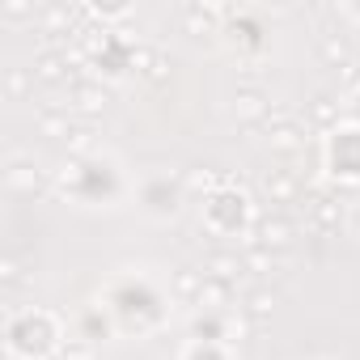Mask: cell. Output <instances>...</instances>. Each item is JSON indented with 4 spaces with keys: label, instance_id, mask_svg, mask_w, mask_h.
<instances>
[{
    "label": "cell",
    "instance_id": "cell-1",
    "mask_svg": "<svg viewBox=\"0 0 360 360\" xmlns=\"http://www.w3.org/2000/svg\"><path fill=\"white\" fill-rule=\"evenodd\" d=\"M335 161H339L343 174H360V136H356V131L339 136V144H335Z\"/></svg>",
    "mask_w": 360,
    "mask_h": 360
},
{
    "label": "cell",
    "instance_id": "cell-2",
    "mask_svg": "<svg viewBox=\"0 0 360 360\" xmlns=\"http://www.w3.org/2000/svg\"><path fill=\"white\" fill-rule=\"evenodd\" d=\"M115 301H119V309H123V314H136V309H148V314H153V305H157L144 288H123Z\"/></svg>",
    "mask_w": 360,
    "mask_h": 360
},
{
    "label": "cell",
    "instance_id": "cell-3",
    "mask_svg": "<svg viewBox=\"0 0 360 360\" xmlns=\"http://www.w3.org/2000/svg\"><path fill=\"white\" fill-rule=\"evenodd\" d=\"M195 360H221V356H217L212 347H200V352H195Z\"/></svg>",
    "mask_w": 360,
    "mask_h": 360
}]
</instances>
